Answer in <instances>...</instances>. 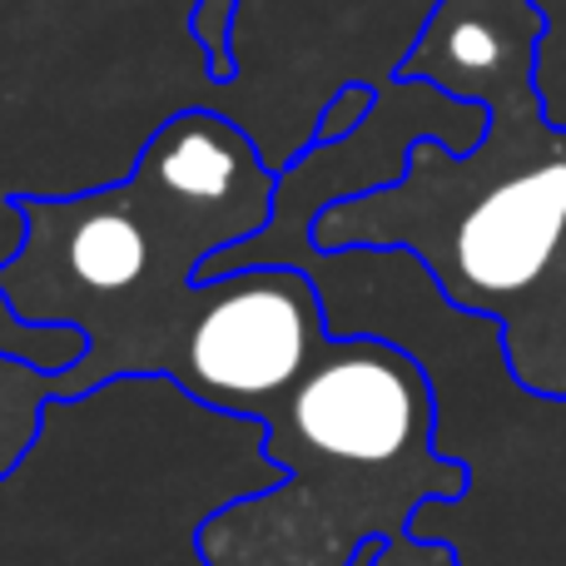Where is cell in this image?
Masks as SVG:
<instances>
[{
  "label": "cell",
  "mask_w": 566,
  "mask_h": 566,
  "mask_svg": "<svg viewBox=\"0 0 566 566\" xmlns=\"http://www.w3.org/2000/svg\"><path fill=\"white\" fill-rule=\"evenodd\" d=\"M244 0H195L189 6V35L199 45L209 85H234L239 80V55H234V25Z\"/></svg>",
  "instance_id": "cell-8"
},
{
  "label": "cell",
  "mask_w": 566,
  "mask_h": 566,
  "mask_svg": "<svg viewBox=\"0 0 566 566\" xmlns=\"http://www.w3.org/2000/svg\"><path fill=\"white\" fill-rule=\"evenodd\" d=\"M328 338V308L308 269L244 264L199 283L169 382L214 412L269 422Z\"/></svg>",
  "instance_id": "cell-4"
},
{
  "label": "cell",
  "mask_w": 566,
  "mask_h": 566,
  "mask_svg": "<svg viewBox=\"0 0 566 566\" xmlns=\"http://www.w3.org/2000/svg\"><path fill=\"white\" fill-rule=\"evenodd\" d=\"M373 105H378V90L363 85V80H348V85L333 90V99L323 105L318 115V129H313V149H328L338 145V139H348L353 129L363 125V119L373 115Z\"/></svg>",
  "instance_id": "cell-9"
},
{
  "label": "cell",
  "mask_w": 566,
  "mask_h": 566,
  "mask_svg": "<svg viewBox=\"0 0 566 566\" xmlns=\"http://www.w3.org/2000/svg\"><path fill=\"white\" fill-rule=\"evenodd\" d=\"M422 502L313 462L283 468V482L229 502L199 527L205 566H353L368 542L408 537Z\"/></svg>",
  "instance_id": "cell-5"
},
{
  "label": "cell",
  "mask_w": 566,
  "mask_h": 566,
  "mask_svg": "<svg viewBox=\"0 0 566 566\" xmlns=\"http://www.w3.org/2000/svg\"><path fill=\"white\" fill-rule=\"evenodd\" d=\"M274 189L279 169L234 119L179 109L119 185L10 195L20 244L0 259V303L25 328L85 338V358L55 373V398L115 378H169L205 269L264 234Z\"/></svg>",
  "instance_id": "cell-1"
},
{
  "label": "cell",
  "mask_w": 566,
  "mask_h": 566,
  "mask_svg": "<svg viewBox=\"0 0 566 566\" xmlns=\"http://www.w3.org/2000/svg\"><path fill=\"white\" fill-rule=\"evenodd\" d=\"M283 482L264 422L195 402L169 378L50 398L0 478V566H205L199 527Z\"/></svg>",
  "instance_id": "cell-2"
},
{
  "label": "cell",
  "mask_w": 566,
  "mask_h": 566,
  "mask_svg": "<svg viewBox=\"0 0 566 566\" xmlns=\"http://www.w3.org/2000/svg\"><path fill=\"white\" fill-rule=\"evenodd\" d=\"M368 566H458V557H452L448 547H438V542H422L408 532V537L378 542Z\"/></svg>",
  "instance_id": "cell-10"
},
{
  "label": "cell",
  "mask_w": 566,
  "mask_h": 566,
  "mask_svg": "<svg viewBox=\"0 0 566 566\" xmlns=\"http://www.w3.org/2000/svg\"><path fill=\"white\" fill-rule=\"evenodd\" d=\"M438 398L432 378L402 343L348 333L328 338L298 388L264 422V452L274 468L313 462L402 497L458 502L468 472L438 458Z\"/></svg>",
  "instance_id": "cell-3"
},
{
  "label": "cell",
  "mask_w": 566,
  "mask_h": 566,
  "mask_svg": "<svg viewBox=\"0 0 566 566\" xmlns=\"http://www.w3.org/2000/svg\"><path fill=\"white\" fill-rule=\"evenodd\" d=\"M566 234V159L492 185L478 205L458 214L448 234L408 244L458 308L482 313L497 298L532 289L547 274Z\"/></svg>",
  "instance_id": "cell-6"
},
{
  "label": "cell",
  "mask_w": 566,
  "mask_h": 566,
  "mask_svg": "<svg viewBox=\"0 0 566 566\" xmlns=\"http://www.w3.org/2000/svg\"><path fill=\"white\" fill-rule=\"evenodd\" d=\"M50 398H55V373H40L35 363L0 353V478L35 442Z\"/></svg>",
  "instance_id": "cell-7"
}]
</instances>
